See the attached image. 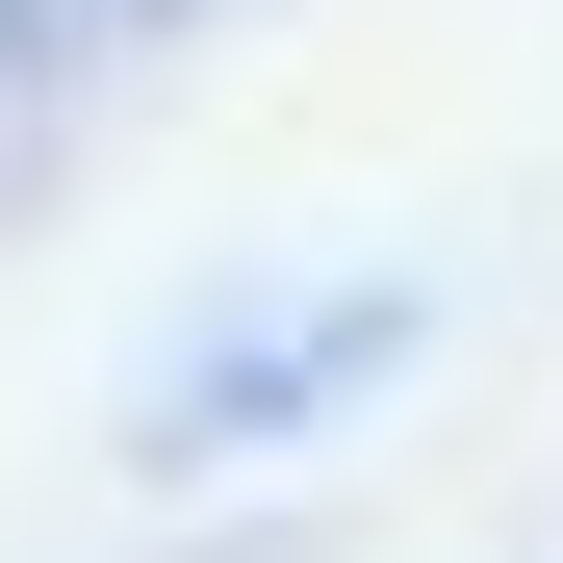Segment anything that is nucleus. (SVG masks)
<instances>
[{
  "label": "nucleus",
  "mask_w": 563,
  "mask_h": 563,
  "mask_svg": "<svg viewBox=\"0 0 563 563\" xmlns=\"http://www.w3.org/2000/svg\"><path fill=\"white\" fill-rule=\"evenodd\" d=\"M206 26H231V0H0V231H26L52 179L103 154L179 52H206Z\"/></svg>",
  "instance_id": "obj_1"
}]
</instances>
